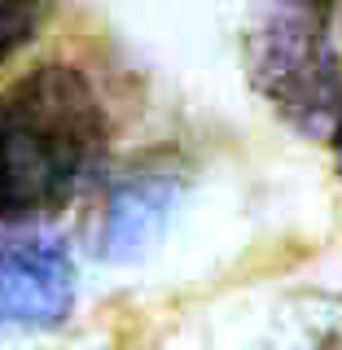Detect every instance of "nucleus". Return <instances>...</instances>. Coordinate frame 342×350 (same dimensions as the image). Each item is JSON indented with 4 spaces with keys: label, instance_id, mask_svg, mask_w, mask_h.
I'll list each match as a JSON object with an SVG mask.
<instances>
[{
    "label": "nucleus",
    "instance_id": "f257e3e1",
    "mask_svg": "<svg viewBox=\"0 0 342 350\" xmlns=\"http://www.w3.org/2000/svg\"><path fill=\"white\" fill-rule=\"evenodd\" d=\"M338 0H255L246 22V75L294 131H342V57L329 40Z\"/></svg>",
    "mask_w": 342,
    "mask_h": 350
},
{
    "label": "nucleus",
    "instance_id": "f03ea898",
    "mask_svg": "<svg viewBox=\"0 0 342 350\" xmlns=\"http://www.w3.org/2000/svg\"><path fill=\"white\" fill-rule=\"evenodd\" d=\"M75 306V267L58 241L0 250V328H53Z\"/></svg>",
    "mask_w": 342,
    "mask_h": 350
},
{
    "label": "nucleus",
    "instance_id": "7ed1b4c3",
    "mask_svg": "<svg viewBox=\"0 0 342 350\" xmlns=\"http://www.w3.org/2000/svg\"><path fill=\"white\" fill-rule=\"evenodd\" d=\"M167 215V189H149V184L132 180L123 193L114 197L106 219V250L114 258H132L136 250H145V241L162 228Z\"/></svg>",
    "mask_w": 342,
    "mask_h": 350
},
{
    "label": "nucleus",
    "instance_id": "20e7f679",
    "mask_svg": "<svg viewBox=\"0 0 342 350\" xmlns=\"http://www.w3.org/2000/svg\"><path fill=\"white\" fill-rule=\"evenodd\" d=\"M44 14H49V0H0V62H9L36 40Z\"/></svg>",
    "mask_w": 342,
    "mask_h": 350
},
{
    "label": "nucleus",
    "instance_id": "39448f33",
    "mask_svg": "<svg viewBox=\"0 0 342 350\" xmlns=\"http://www.w3.org/2000/svg\"><path fill=\"white\" fill-rule=\"evenodd\" d=\"M334 145H338V167H342V131L334 136Z\"/></svg>",
    "mask_w": 342,
    "mask_h": 350
},
{
    "label": "nucleus",
    "instance_id": "423d86ee",
    "mask_svg": "<svg viewBox=\"0 0 342 350\" xmlns=\"http://www.w3.org/2000/svg\"><path fill=\"white\" fill-rule=\"evenodd\" d=\"M338 9H342V0H338Z\"/></svg>",
    "mask_w": 342,
    "mask_h": 350
}]
</instances>
